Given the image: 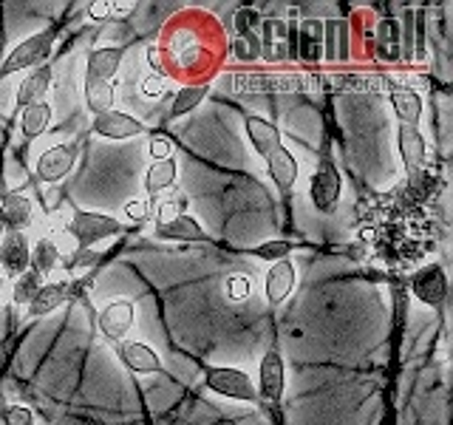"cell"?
<instances>
[{
  "instance_id": "obj_1",
  "label": "cell",
  "mask_w": 453,
  "mask_h": 425,
  "mask_svg": "<svg viewBox=\"0 0 453 425\" xmlns=\"http://www.w3.org/2000/svg\"><path fill=\"white\" fill-rule=\"evenodd\" d=\"M340 196H343V179H340V167L332 156V145L329 139H323V148L318 156L315 174L309 179V198L320 212H334L340 205Z\"/></svg>"
},
{
  "instance_id": "obj_2",
  "label": "cell",
  "mask_w": 453,
  "mask_h": 425,
  "mask_svg": "<svg viewBox=\"0 0 453 425\" xmlns=\"http://www.w3.org/2000/svg\"><path fill=\"white\" fill-rule=\"evenodd\" d=\"M54 42H57V26H49V28H42V32H35L32 37H26L23 42H18V46L9 51L4 66H0V77H9V74H18V71L49 63Z\"/></svg>"
},
{
  "instance_id": "obj_3",
  "label": "cell",
  "mask_w": 453,
  "mask_h": 425,
  "mask_svg": "<svg viewBox=\"0 0 453 425\" xmlns=\"http://www.w3.org/2000/svg\"><path fill=\"white\" fill-rule=\"evenodd\" d=\"M204 386L212 394L230 397V400H238V403H250V406L258 403V389H255V382L250 380L247 372H241L235 366H210L204 372Z\"/></svg>"
},
{
  "instance_id": "obj_4",
  "label": "cell",
  "mask_w": 453,
  "mask_h": 425,
  "mask_svg": "<svg viewBox=\"0 0 453 425\" xmlns=\"http://www.w3.org/2000/svg\"><path fill=\"white\" fill-rule=\"evenodd\" d=\"M68 233L77 238V244L82 250H91V244H96V241L122 233V224L113 216H105V212L80 210L74 212V219L68 221Z\"/></svg>"
},
{
  "instance_id": "obj_5",
  "label": "cell",
  "mask_w": 453,
  "mask_h": 425,
  "mask_svg": "<svg viewBox=\"0 0 453 425\" xmlns=\"http://www.w3.org/2000/svg\"><path fill=\"white\" fill-rule=\"evenodd\" d=\"M235 94H292L306 91V77L297 74H235Z\"/></svg>"
},
{
  "instance_id": "obj_6",
  "label": "cell",
  "mask_w": 453,
  "mask_h": 425,
  "mask_svg": "<svg viewBox=\"0 0 453 425\" xmlns=\"http://www.w3.org/2000/svg\"><path fill=\"white\" fill-rule=\"evenodd\" d=\"M258 400H266L269 406H278L283 400V389H287V368L278 349H266L258 366Z\"/></svg>"
},
{
  "instance_id": "obj_7",
  "label": "cell",
  "mask_w": 453,
  "mask_h": 425,
  "mask_svg": "<svg viewBox=\"0 0 453 425\" xmlns=\"http://www.w3.org/2000/svg\"><path fill=\"white\" fill-rule=\"evenodd\" d=\"M77 156H80V145L77 142H60V145H54L49 148L46 153H40V159H37V179L40 182H60L65 179L71 170H74V162H77Z\"/></svg>"
},
{
  "instance_id": "obj_8",
  "label": "cell",
  "mask_w": 453,
  "mask_h": 425,
  "mask_svg": "<svg viewBox=\"0 0 453 425\" xmlns=\"http://www.w3.org/2000/svg\"><path fill=\"white\" fill-rule=\"evenodd\" d=\"M85 287V281H60V283H42L40 292L28 304V318H42L60 309L65 301L77 298Z\"/></svg>"
},
{
  "instance_id": "obj_9",
  "label": "cell",
  "mask_w": 453,
  "mask_h": 425,
  "mask_svg": "<svg viewBox=\"0 0 453 425\" xmlns=\"http://www.w3.org/2000/svg\"><path fill=\"white\" fill-rule=\"evenodd\" d=\"M411 292L425 306H439L448 298V275L439 264H425L419 273L411 275Z\"/></svg>"
},
{
  "instance_id": "obj_10",
  "label": "cell",
  "mask_w": 453,
  "mask_h": 425,
  "mask_svg": "<svg viewBox=\"0 0 453 425\" xmlns=\"http://www.w3.org/2000/svg\"><path fill=\"white\" fill-rule=\"evenodd\" d=\"M134 301H127V298H113V301L99 312V332H103L111 344H122L125 335L131 332L134 326Z\"/></svg>"
},
{
  "instance_id": "obj_11",
  "label": "cell",
  "mask_w": 453,
  "mask_h": 425,
  "mask_svg": "<svg viewBox=\"0 0 453 425\" xmlns=\"http://www.w3.org/2000/svg\"><path fill=\"white\" fill-rule=\"evenodd\" d=\"M117 358L136 375H162L165 372L162 358L148 344H142V340H122V344H117Z\"/></svg>"
},
{
  "instance_id": "obj_12",
  "label": "cell",
  "mask_w": 453,
  "mask_h": 425,
  "mask_svg": "<svg viewBox=\"0 0 453 425\" xmlns=\"http://www.w3.org/2000/svg\"><path fill=\"white\" fill-rule=\"evenodd\" d=\"M91 128H94V134L105 136V139H113V142L145 134V125H142L136 117H131V113L117 111V108H111L105 113H99V117H94Z\"/></svg>"
},
{
  "instance_id": "obj_13",
  "label": "cell",
  "mask_w": 453,
  "mask_h": 425,
  "mask_svg": "<svg viewBox=\"0 0 453 425\" xmlns=\"http://www.w3.org/2000/svg\"><path fill=\"white\" fill-rule=\"evenodd\" d=\"M0 267L12 278H20L26 269H32V247L23 233H6L0 241Z\"/></svg>"
},
{
  "instance_id": "obj_14",
  "label": "cell",
  "mask_w": 453,
  "mask_h": 425,
  "mask_svg": "<svg viewBox=\"0 0 453 425\" xmlns=\"http://www.w3.org/2000/svg\"><path fill=\"white\" fill-rule=\"evenodd\" d=\"M396 148H400V159L408 174H417L428 162V142H425L419 128L414 125H400V131H396Z\"/></svg>"
},
{
  "instance_id": "obj_15",
  "label": "cell",
  "mask_w": 453,
  "mask_h": 425,
  "mask_svg": "<svg viewBox=\"0 0 453 425\" xmlns=\"http://www.w3.org/2000/svg\"><path fill=\"white\" fill-rule=\"evenodd\" d=\"M295 281H297V273H295L292 261L283 259V261L269 267V273L264 278V295H266L269 306H280L283 301H287L295 290Z\"/></svg>"
},
{
  "instance_id": "obj_16",
  "label": "cell",
  "mask_w": 453,
  "mask_h": 425,
  "mask_svg": "<svg viewBox=\"0 0 453 425\" xmlns=\"http://www.w3.org/2000/svg\"><path fill=\"white\" fill-rule=\"evenodd\" d=\"M295 60L318 63L323 60V20H303L295 26Z\"/></svg>"
},
{
  "instance_id": "obj_17",
  "label": "cell",
  "mask_w": 453,
  "mask_h": 425,
  "mask_svg": "<svg viewBox=\"0 0 453 425\" xmlns=\"http://www.w3.org/2000/svg\"><path fill=\"white\" fill-rule=\"evenodd\" d=\"M297 159L287 151V148H278L266 156V174L269 179L275 182V188L283 193V198H289L292 196V188H295V182H297Z\"/></svg>"
},
{
  "instance_id": "obj_18",
  "label": "cell",
  "mask_w": 453,
  "mask_h": 425,
  "mask_svg": "<svg viewBox=\"0 0 453 425\" xmlns=\"http://www.w3.org/2000/svg\"><path fill=\"white\" fill-rule=\"evenodd\" d=\"M153 233L159 241H181V244H202V241H207V233L202 230V224H198L193 216H184V212L170 221H159Z\"/></svg>"
},
{
  "instance_id": "obj_19",
  "label": "cell",
  "mask_w": 453,
  "mask_h": 425,
  "mask_svg": "<svg viewBox=\"0 0 453 425\" xmlns=\"http://www.w3.org/2000/svg\"><path fill=\"white\" fill-rule=\"evenodd\" d=\"M244 131L252 142L255 153L261 156V159H266L269 153L283 148V136H280V128L275 122H269L264 117H247L244 120Z\"/></svg>"
},
{
  "instance_id": "obj_20",
  "label": "cell",
  "mask_w": 453,
  "mask_h": 425,
  "mask_svg": "<svg viewBox=\"0 0 453 425\" xmlns=\"http://www.w3.org/2000/svg\"><path fill=\"white\" fill-rule=\"evenodd\" d=\"M51 80H54V71L49 63H42L37 68H32L26 74V80L20 82V89H18V108H28V105H35V103H42V97L49 94L51 89Z\"/></svg>"
},
{
  "instance_id": "obj_21",
  "label": "cell",
  "mask_w": 453,
  "mask_h": 425,
  "mask_svg": "<svg viewBox=\"0 0 453 425\" xmlns=\"http://www.w3.org/2000/svg\"><path fill=\"white\" fill-rule=\"evenodd\" d=\"M32 198L23 193L0 196V219H4L6 233H23V227L32 221Z\"/></svg>"
},
{
  "instance_id": "obj_22",
  "label": "cell",
  "mask_w": 453,
  "mask_h": 425,
  "mask_svg": "<svg viewBox=\"0 0 453 425\" xmlns=\"http://www.w3.org/2000/svg\"><path fill=\"white\" fill-rule=\"evenodd\" d=\"M122 46H103V49H94L88 54V63H85V80H103L108 82L113 74L119 71L122 66Z\"/></svg>"
},
{
  "instance_id": "obj_23",
  "label": "cell",
  "mask_w": 453,
  "mask_h": 425,
  "mask_svg": "<svg viewBox=\"0 0 453 425\" xmlns=\"http://www.w3.org/2000/svg\"><path fill=\"white\" fill-rule=\"evenodd\" d=\"M374 49H377L380 60H386V63H396L403 57V37H400V26H396L394 18H382L377 23Z\"/></svg>"
},
{
  "instance_id": "obj_24",
  "label": "cell",
  "mask_w": 453,
  "mask_h": 425,
  "mask_svg": "<svg viewBox=\"0 0 453 425\" xmlns=\"http://www.w3.org/2000/svg\"><path fill=\"white\" fill-rule=\"evenodd\" d=\"M391 108L396 113V120H400L403 125H419L422 120V97L414 91V89H403V85H396V89H391Z\"/></svg>"
},
{
  "instance_id": "obj_25",
  "label": "cell",
  "mask_w": 453,
  "mask_h": 425,
  "mask_svg": "<svg viewBox=\"0 0 453 425\" xmlns=\"http://www.w3.org/2000/svg\"><path fill=\"white\" fill-rule=\"evenodd\" d=\"M179 176V165L176 159H159V162H150V167L145 170V193L148 198H156L162 190L173 188Z\"/></svg>"
},
{
  "instance_id": "obj_26",
  "label": "cell",
  "mask_w": 453,
  "mask_h": 425,
  "mask_svg": "<svg viewBox=\"0 0 453 425\" xmlns=\"http://www.w3.org/2000/svg\"><path fill=\"white\" fill-rule=\"evenodd\" d=\"M349 49V28L343 20L323 23V57L326 60H343Z\"/></svg>"
},
{
  "instance_id": "obj_27",
  "label": "cell",
  "mask_w": 453,
  "mask_h": 425,
  "mask_svg": "<svg viewBox=\"0 0 453 425\" xmlns=\"http://www.w3.org/2000/svg\"><path fill=\"white\" fill-rule=\"evenodd\" d=\"M51 125V105L49 103H35L23 108L20 113V134L23 139H37L40 134H46Z\"/></svg>"
},
{
  "instance_id": "obj_28",
  "label": "cell",
  "mask_w": 453,
  "mask_h": 425,
  "mask_svg": "<svg viewBox=\"0 0 453 425\" xmlns=\"http://www.w3.org/2000/svg\"><path fill=\"white\" fill-rule=\"evenodd\" d=\"M85 105H88L94 117L111 111L113 108V85L103 82V80H85Z\"/></svg>"
},
{
  "instance_id": "obj_29",
  "label": "cell",
  "mask_w": 453,
  "mask_h": 425,
  "mask_svg": "<svg viewBox=\"0 0 453 425\" xmlns=\"http://www.w3.org/2000/svg\"><path fill=\"white\" fill-rule=\"evenodd\" d=\"M210 94V85H184V89L173 97V105H170V117H181V113H190L204 103V97Z\"/></svg>"
},
{
  "instance_id": "obj_30",
  "label": "cell",
  "mask_w": 453,
  "mask_h": 425,
  "mask_svg": "<svg viewBox=\"0 0 453 425\" xmlns=\"http://www.w3.org/2000/svg\"><path fill=\"white\" fill-rule=\"evenodd\" d=\"M57 261H60V250H57V244L51 238H40L37 244L32 247V269L40 278L49 275L51 269L57 267Z\"/></svg>"
},
{
  "instance_id": "obj_31",
  "label": "cell",
  "mask_w": 453,
  "mask_h": 425,
  "mask_svg": "<svg viewBox=\"0 0 453 425\" xmlns=\"http://www.w3.org/2000/svg\"><path fill=\"white\" fill-rule=\"evenodd\" d=\"M40 287H42V278L35 273V269H26L20 278H14L12 301L18 306H28V304H32V298L40 292Z\"/></svg>"
},
{
  "instance_id": "obj_32",
  "label": "cell",
  "mask_w": 453,
  "mask_h": 425,
  "mask_svg": "<svg viewBox=\"0 0 453 425\" xmlns=\"http://www.w3.org/2000/svg\"><path fill=\"white\" fill-rule=\"evenodd\" d=\"M295 250V244L292 241H283V238H269V241H264V244H258V247H252L250 250V255H255V259H261V261H283L287 255Z\"/></svg>"
},
{
  "instance_id": "obj_33",
  "label": "cell",
  "mask_w": 453,
  "mask_h": 425,
  "mask_svg": "<svg viewBox=\"0 0 453 425\" xmlns=\"http://www.w3.org/2000/svg\"><path fill=\"white\" fill-rule=\"evenodd\" d=\"M261 20H264V18H261V12L247 9V6H244V9H238V12H235V20H233V23H235V32H238L235 37L255 35V28L261 26Z\"/></svg>"
},
{
  "instance_id": "obj_34",
  "label": "cell",
  "mask_w": 453,
  "mask_h": 425,
  "mask_svg": "<svg viewBox=\"0 0 453 425\" xmlns=\"http://www.w3.org/2000/svg\"><path fill=\"white\" fill-rule=\"evenodd\" d=\"M233 54L238 57V60H258V57H261V40L255 35L235 37L233 40Z\"/></svg>"
},
{
  "instance_id": "obj_35",
  "label": "cell",
  "mask_w": 453,
  "mask_h": 425,
  "mask_svg": "<svg viewBox=\"0 0 453 425\" xmlns=\"http://www.w3.org/2000/svg\"><path fill=\"white\" fill-rule=\"evenodd\" d=\"M99 261H103V252H96V250H77V252H71L68 259L63 261L65 269H91L96 267Z\"/></svg>"
},
{
  "instance_id": "obj_36",
  "label": "cell",
  "mask_w": 453,
  "mask_h": 425,
  "mask_svg": "<svg viewBox=\"0 0 453 425\" xmlns=\"http://www.w3.org/2000/svg\"><path fill=\"white\" fill-rule=\"evenodd\" d=\"M224 292L230 301H247V298L252 295V283L247 275H230L224 283Z\"/></svg>"
},
{
  "instance_id": "obj_37",
  "label": "cell",
  "mask_w": 453,
  "mask_h": 425,
  "mask_svg": "<svg viewBox=\"0 0 453 425\" xmlns=\"http://www.w3.org/2000/svg\"><path fill=\"white\" fill-rule=\"evenodd\" d=\"M0 425H35V417L26 406H6L0 411Z\"/></svg>"
},
{
  "instance_id": "obj_38",
  "label": "cell",
  "mask_w": 453,
  "mask_h": 425,
  "mask_svg": "<svg viewBox=\"0 0 453 425\" xmlns=\"http://www.w3.org/2000/svg\"><path fill=\"white\" fill-rule=\"evenodd\" d=\"M148 151H150V159L159 162V159H173V142H170L165 134H153L148 142Z\"/></svg>"
},
{
  "instance_id": "obj_39",
  "label": "cell",
  "mask_w": 453,
  "mask_h": 425,
  "mask_svg": "<svg viewBox=\"0 0 453 425\" xmlns=\"http://www.w3.org/2000/svg\"><path fill=\"white\" fill-rule=\"evenodd\" d=\"M167 89V80L162 74H148L145 80H142V94L150 97V99H159Z\"/></svg>"
},
{
  "instance_id": "obj_40",
  "label": "cell",
  "mask_w": 453,
  "mask_h": 425,
  "mask_svg": "<svg viewBox=\"0 0 453 425\" xmlns=\"http://www.w3.org/2000/svg\"><path fill=\"white\" fill-rule=\"evenodd\" d=\"M117 9H125V6L122 4H111V0H96V4L88 6V14H91V20H105Z\"/></svg>"
},
{
  "instance_id": "obj_41",
  "label": "cell",
  "mask_w": 453,
  "mask_h": 425,
  "mask_svg": "<svg viewBox=\"0 0 453 425\" xmlns=\"http://www.w3.org/2000/svg\"><path fill=\"white\" fill-rule=\"evenodd\" d=\"M125 216L131 221H148L150 219V207H148V202H139V198H134V202L125 205Z\"/></svg>"
},
{
  "instance_id": "obj_42",
  "label": "cell",
  "mask_w": 453,
  "mask_h": 425,
  "mask_svg": "<svg viewBox=\"0 0 453 425\" xmlns=\"http://www.w3.org/2000/svg\"><path fill=\"white\" fill-rule=\"evenodd\" d=\"M148 63H150V68H153V74H162V51H159V46H148Z\"/></svg>"
},
{
  "instance_id": "obj_43",
  "label": "cell",
  "mask_w": 453,
  "mask_h": 425,
  "mask_svg": "<svg viewBox=\"0 0 453 425\" xmlns=\"http://www.w3.org/2000/svg\"><path fill=\"white\" fill-rule=\"evenodd\" d=\"M6 236V227H4V219H0V238Z\"/></svg>"
},
{
  "instance_id": "obj_44",
  "label": "cell",
  "mask_w": 453,
  "mask_h": 425,
  "mask_svg": "<svg viewBox=\"0 0 453 425\" xmlns=\"http://www.w3.org/2000/svg\"><path fill=\"white\" fill-rule=\"evenodd\" d=\"M4 283H6V278H4V273H0V292H4Z\"/></svg>"
}]
</instances>
